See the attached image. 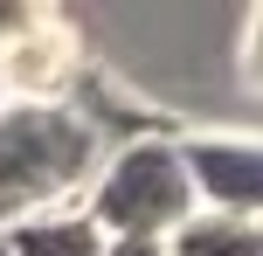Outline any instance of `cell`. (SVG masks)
Masks as SVG:
<instances>
[{
    "mask_svg": "<svg viewBox=\"0 0 263 256\" xmlns=\"http://www.w3.org/2000/svg\"><path fill=\"white\" fill-rule=\"evenodd\" d=\"M104 152L111 146L83 125L77 104H0V235L83 215Z\"/></svg>",
    "mask_w": 263,
    "mask_h": 256,
    "instance_id": "1",
    "label": "cell"
},
{
    "mask_svg": "<svg viewBox=\"0 0 263 256\" xmlns=\"http://www.w3.org/2000/svg\"><path fill=\"white\" fill-rule=\"evenodd\" d=\"M194 180L180 160V132H139L97 160V180L83 194V222L104 243H159L194 222Z\"/></svg>",
    "mask_w": 263,
    "mask_h": 256,
    "instance_id": "2",
    "label": "cell"
},
{
    "mask_svg": "<svg viewBox=\"0 0 263 256\" xmlns=\"http://www.w3.org/2000/svg\"><path fill=\"white\" fill-rule=\"evenodd\" d=\"M90 76V49L69 7H42L14 49H0V104H69Z\"/></svg>",
    "mask_w": 263,
    "mask_h": 256,
    "instance_id": "3",
    "label": "cell"
},
{
    "mask_svg": "<svg viewBox=\"0 0 263 256\" xmlns=\"http://www.w3.org/2000/svg\"><path fill=\"white\" fill-rule=\"evenodd\" d=\"M201 215L263 222V132H180Z\"/></svg>",
    "mask_w": 263,
    "mask_h": 256,
    "instance_id": "4",
    "label": "cell"
},
{
    "mask_svg": "<svg viewBox=\"0 0 263 256\" xmlns=\"http://www.w3.org/2000/svg\"><path fill=\"white\" fill-rule=\"evenodd\" d=\"M166 256H263V222H229V215H194L166 235Z\"/></svg>",
    "mask_w": 263,
    "mask_h": 256,
    "instance_id": "5",
    "label": "cell"
},
{
    "mask_svg": "<svg viewBox=\"0 0 263 256\" xmlns=\"http://www.w3.org/2000/svg\"><path fill=\"white\" fill-rule=\"evenodd\" d=\"M104 235L83 215H55V222H28V229L7 235V256H97Z\"/></svg>",
    "mask_w": 263,
    "mask_h": 256,
    "instance_id": "6",
    "label": "cell"
},
{
    "mask_svg": "<svg viewBox=\"0 0 263 256\" xmlns=\"http://www.w3.org/2000/svg\"><path fill=\"white\" fill-rule=\"evenodd\" d=\"M229 76H236V90H242V97H263V7H242Z\"/></svg>",
    "mask_w": 263,
    "mask_h": 256,
    "instance_id": "7",
    "label": "cell"
},
{
    "mask_svg": "<svg viewBox=\"0 0 263 256\" xmlns=\"http://www.w3.org/2000/svg\"><path fill=\"white\" fill-rule=\"evenodd\" d=\"M35 21H42V7H35V0H0V49H14V42H21Z\"/></svg>",
    "mask_w": 263,
    "mask_h": 256,
    "instance_id": "8",
    "label": "cell"
},
{
    "mask_svg": "<svg viewBox=\"0 0 263 256\" xmlns=\"http://www.w3.org/2000/svg\"><path fill=\"white\" fill-rule=\"evenodd\" d=\"M97 256H166V249H159V243H104Z\"/></svg>",
    "mask_w": 263,
    "mask_h": 256,
    "instance_id": "9",
    "label": "cell"
},
{
    "mask_svg": "<svg viewBox=\"0 0 263 256\" xmlns=\"http://www.w3.org/2000/svg\"><path fill=\"white\" fill-rule=\"evenodd\" d=\"M0 256H7V235H0Z\"/></svg>",
    "mask_w": 263,
    "mask_h": 256,
    "instance_id": "10",
    "label": "cell"
}]
</instances>
